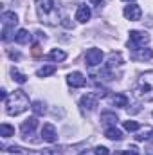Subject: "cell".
<instances>
[{
    "label": "cell",
    "mask_w": 153,
    "mask_h": 155,
    "mask_svg": "<svg viewBox=\"0 0 153 155\" xmlns=\"http://www.w3.org/2000/svg\"><path fill=\"white\" fill-rule=\"evenodd\" d=\"M36 13L41 24L58 25L61 20V5L60 0H36Z\"/></svg>",
    "instance_id": "1"
},
{
    "label": "cell",
    "mask_w": 153,
    "mask_h": 155,
    "mask_svg": "<svg viewBox=\"0 0 153 155\" xmlns=\"http://www.w3.org/2000/svg\"><path fill=\"white\" fill-rule=\"evenodd\" d=\"M5 103V112L9 116H20L29 108V96L24 90H15L11 96H7Z\"/></svg>",
    "instance_id": "2"
},
{
    "label": "cell",
    "mask_w": 153,
    "mask_h": 155,
    "mask_svg": "<svg viewBox=\"0 0 153 155\" xmlns=\"http://www.w3.org/2000/svg\"><path fill=\"white\" fill-rule=\"evenodd\" d=\"M133 92L139 99H144V101L153 99V71H146L144 74H141Z\"/></svg>",
    "instance_id": "3"
},
{
    "label": "cell",
    "mask_w": 153,
    "mask_h": 155,
    "mask_svg": "<svg viewBox=\"0 0 153 155\" xmlns=\"http://www.w3.org/2000/svg\"><path fill=\"white\" fill-rule=\"evenodd\" d=\"M18 25V16L13 11H4L2 13V40L7 41L11 35H15V27Z\"/></svg>",
    "instance_id": "4"
},
{
    "label": "cell",
    "mask_w": 153,
    "mask_h": 155,
    "mask_svg": "<svg viewBox=\"0 0 153 155\" xmlns=\"http://www.w3.org/2000/svg\"><path fill=\"white\" fill-rule=\"evenodd\" d=\"M146 43H150V35L146 31H130V38H128V47H132L133 51L142 49Z\"/></svg>",
    "instance_id": "5"
},
{
    "label": "cell",
    "mask_w": 153,
    "mask_h": 155,
    "mask_svg": "<svg viewBox=\"0 0 153 155\" xmlns=\"http://www.w3.org/2000/svg\"><path fill=\"white\" fill-rule=\"evenodd\" d=\"M101 61H103V51H101V49L92 47V49L86 51V54H85V63H86L88 67L101 65Z\"/></svg>",
    "instance_id": "6"
},
{
    "label": "cell",
    "mask_w": 153,
    "mask_h": 155,
    "mask_svg": "<svg viewBox=\"0 0 153 155\" xmlns=\"http://www.w3.org/2000/svg\"><path fill=\"white\" fill-rule=\"evenodd\" d=\"M41 139L45 143H50V144L58 141V132H56V128H54L52 123H45L41 126Z\"/></svg>",
    "instance_id": "7"
},
{
    "label": "cell",
    "mask_w": 153,
    "mask_h": 155,
    "mask_svg": "<svg viewBox=\"0 0 153 155\" xmlns=\"http://www.w3.org/2000/svg\"><path fill=\"white\" fill-rule=\"evenodd\" d=\"M122 13H124V16H126L130 22H139L141 16H142V9H141V5H137V4H128Z\"/></svg>",
    "instance_id": "8"
},
{
    "label": "cell",
    "mask_w": 153,
    "mask_h": 155,
    "mask_svg": "<svg viewBox=\"0 0 153 155\" xmlns=\"http://www.w3.org/2000/svg\"><path fill=\"white\" fill-rule=\"evenodd\" d=\"M97 96L96 94H92V92H88V94H85L83 97H81V101H79V107L83 108V110H86V112H92V110H96V107H97Z\"/></svg>",
    "instance_id": "9"
},
{
    "label": "cell",
    "mask_w": 153,
    "mask_h": 155,
    "mask_svg": "<svg viewBox=\"0 0 153 155\" xmlns=\"http://www.w3.org/2000/svg\"><path fill=\"white\" fill-rule=\"evenodd\" d=\"M67 83H69L72 88H81V87H85V83H86V78L83 76L81 72L74 71V72H70V74L67 76Z\"/></svg>",
    "instance_id": "10"
},
{
    "label": "cell",
    "mask_w": 153,
    "mask_h": 155,
    "mask_svg": "<svg viewBox=\"0 0 153 155\" xmlns=\"http://www.w3.org/2000/svg\"><path fill=\"white\" fill-rule=\"evenodd\" d=\"M36 126H38V119H36V116H34V117L25 119V121L22 123L20 130H22V134H24V135H29V134H33V132L36 130Z\"/></svg>",
    "instance_id": "11"
},
{
    "label": "cell",
    "mask_w": 153,
    "mask_h": 155,
    "mask_svg": "<svg viewBox=\"0 0 153 155\" xmlns=\"http://www.w3.org/2000/svg\"><path fill=\"white\" fill-rule=\"evenodd\" d=\"M90 16H92V11H90V7L88 5H79L76 11V20L77 22H81V24H86L88 20H90Z\"/></svg>",
    "instance_id": "12"
},
{
    "label": "cell",
    "mask_w": 153,
    "mask_h": 155,
    "mask_svg": "<svg viewBox=\"0 0 153 155\" xmlns=\"http://www.w3.org/2000/svg\"><path fill=\"white\" fill-rule=\"evenodd\" d=\"M15 41L20 43V45L29 43V41H31V35H29V31H27V29H18L16 35H15Z\"/></svg>",
    "instance_id": "13"
},
{
    "label": "cell",
    "mask_w": 153,
    "mask_h": 155,
    "mask_svg": "<svg viewBox=\"0 0 153 155\" xmlns=\"http://www.w3.org/2000/svg\"><path fill=\"white\" fill-rule=\"evenodd\" d=\"M92 78L99 83V81H110L112 79V72H110V69L108 67H105V69H101L99 72H92Z\"/></svg>",
    "instance_id": "14"
},
{
    "label": "cell",
    "mask_w": 153,
    "mask_h": 155,
    "mask_svg": "<svg viewBox=\"0 0 153 155\" xmlns=\"http://www.w3.org/2000/svg\"><path fill=\"white\" fill-rule=\"evenodd\" d=\"M151 135H153V128L151 126H144V128H139V130H137L135 139H137V141H148Z\"/></svg>",
    "instance_id": "15"
},
{
    "label": "cell",
    "mask_w": 153,
    "mask_h": 155,
    "mask_svg": "<svg viewBox=\"0 0 153 155\" xmlns=\"http://www.w3.org/2000/svg\"><path fill=\"white\" fill-rule=\"evenodd\" d=\"M65 58H67V52L61 51V49H52L47 54V60H52V61H63Z\"/></svg>",
    "instance_id": "16"
},
{
    "label": "cell",
    "mask_w": 153,
    "mask_h": 155,
    "mask_svg": "<svg viewBox=\"0 0 153 155\" xmlns=\"http://www.w3.org/2000/svg\"><path fill=\"white\" fill-rule=\"evenodd\" d=\"M105 135H106L110 141H121V139H122V132H121V130H117L115 126L106 128V130H105Z\"/></svg>",
    "instance_id": "17"
},
{
    "label": "cell",
    "mask_w": 153,
    "mask_h": 155,
    "mask_svg": "<svg viewBox=\"0 0 153 155\" xmlns=\"http://www.w3.org/2000/svg\"><path fill=\"white\" fill-rule=\"evenodd\" d=\"M122 63V56L119 54V52H112L110 56H108V63H106V67L108 69H114V67H119Z\"/></svg>",
    "instance_id": "18"
},
{
    "label": "cell",
    "mask_w": 153,
    "mask_h": 155,
    "mask_svg": "<svg viewBox=\"0 0 153 155\" xmlns=\"http://www.w3.org/2000/svg\"><path fill=\"white\" fill-rule=\"evenodd\" d=\"M56 72V67L54 65H43L36 71V76L38 78H47V76H52Z\"/></svg>",
    "instance_id": "19"
},
{
    "label": "cell",
    "mask_w": 153,
    "mask_h": 155,
    "mask_svg": "<svg viewBox=\"0 0 153 155\" xmlns=\"http://www.w3.org/2000/svg\"><path fill=\"white\" fill-rule=\"evenodd\" d=\"M153 58V51L151 49H139L133 54V60H151Z\"/></svg>",
    "instance_id": "20"
},
{
    "label": "cell",
    "mask_w": 153,
    "mask_h": 155,
    "mask_svg": "<svg viewBox=\"0 0 153 155\" xmlns=\"http://www.w3.org/2000/svg\"><path fill=\"white\" fill-rule=\"evenodd\" d=\"M0 135H2L4 139H7V137L15 135V128H13L11 124H7V123H2V124H0Z\"/></svg>",
    "instance_id": "21"
},
{
    "label": "cell",
    "mask_w": 153,
    "mask_h": 155,
    "mask_svg": "<svg viewBox=\"0 0 153 155\" xmlns=\"http://www.w3.org/2000/svg\"><path fill=\"white\" fill-rule=\"evenodd\" d=\"M112 103H114L115 107H128V97L124 94H115L114 97H112Z\"/></svg>",
    "instance_id": "22"
},
{
    "label": "cell",
    "mask_w": 153,
    "mask_h": 155,
    "mask_svg": "<svg viewBox=\"0 0 153 155\" xmlns=\"http://www.w3.org/2000/svg\"><path fill=\"white\" fill-rule=\"evenodd\" d=\"M101 121L106 123V124H115L119 119H117V116H115L114 112H103L101 114Z\"/></svg>",
    "instance_id": "23"
},
{
    "label": "cell",
    "mask_w": 153,
    "mask_h": 155,
    "mask_svg": "<svg viewBox=\"0 0 153 155\" xmlns=\"http://www.w3.org/2000/svg\"><path fill=\"white\" fill-rule=\"evenodd\" d=\"M31 108H33L34 116H43V114H45V110H47V108H45V103H43V101H34Z\"/></svg>",
    "instance_id": "24"
},
{
    "label": "cell",
    "mask_w": 153,
    "mask_h": 155,
    "mask_svg": "<svg viewBox=\"0 0 153 155\" xmlns=\"http://www.w3.org/2000/svg\"><path fill=\"white\" fill-rule=\"evenodd\" d=\"M13 79H15L16 83H20V85H24V83L27 81V76H25L24 72H20L18 69H15V71H13Z\"/></svg>",
    "instance_id": "25"
},
{
    "label": "cell",
    "mask_w": 153,
    "mask_h": 155,
    "mask_svg": "<svg viewBox=\"0 0 153 155\" xmlns=\"http://www.w3.org/2000/svg\"><path fill=\"white\" fill-rule=\"evenodd\" d=\"M141 126H139V123H135V121H124V130H128V132H137Z\"/></svg>",
    "instance_id": "26"
},
{
    "label": "cell",
    "mask_w": 153,
    "mask_h": 155,
    "mask_svg": "<svg viewBox=\"0 0 153 155\" xmlns=\"http://www.w3.org/2000/svg\"><path fill=\"white\" fill-rule=\"evenodd\" d=\"M96 155H110V150L106 146H96Z\"/></svg>",
    "instance_id": "27"
},
{
    "label": "cell",
    "mask_w": 153,
    "mask_h": 155,
    "mask_svg": "<svg viewBox=\"0 0 153 155\" xmlns=\"http://www.w3.org/2000/svg\"><path fill=\"white\" fill-rule=\"evenodd\" d=\"M122 155H139V148H137V146H130V148L124 150Z\"/></svg>",
    "instance_id": "28"
},
{
    "label": "cell",
    "mask_w": 153,
    "mask_h": 155,
    "mask_svg": "<svg viewBox=\"0 0 153 155\" xmlns=\"http://www.w3.org/2000/svg\"><path fill=\"white\" fill-rule=\"evenodd\" d=\"M0 97H2V101H5V99H7V92H5L4 88L0 90Z\"/></svg>",
    "instance_id": "29"
},
{
    "label": "cell",
    "mask_w": 153,
    "mask_h": 155,
    "mask_svg": "<svg viewBox=\"0 0 153 155\" xmlns=\"http://www.w3.org/2000/svg\"><path fill=\"white\" fill-rule=\"evenodd\" d=\"M33 54H34V56L40 54V45H34V47H33Z\"/></svg>",
    "instance_id": "30"
},
{
    "label": "cell",
    "mask_w": 153,
    "mask_h": 155,
    "mask_svg": "<svg viewBox=\"0 0 153 155\" xmlns=\"http://www.w3.org/2000/svg\"><path fill=\"white\" fill-rule=\"evenodd\" d=\"M101 2H103V0H90V4H94V5H99Z\"/></svg>",
    "instance_id": "31"
},
{
    "label": "cell",
    "mask_w": 153,
    "mask_h": 155,
    "mask_svg": "<svg viewBox=\"0 0 153 155\" xmlns=\"http://www.w3.org/2000/svg\"><path fill=\"white\" fill-rule=\"evenodd\" d=\"M124 2H133V0H124Z\"/></svg>",
    "instance_id": "32"
},
{
    "label": "cell",
    "mask_w": 153,
    "mask_h": 155,
    "mask_svg": "<svg viewBox=\"0 0 153 155\" xmlns=\"http://www.w3.org/2000/svg\"><path fill=\"white\" fill-rule=\"evenodd\" d=\"M81 155H88V153H81Z\"/></svg>",
    "instance_id": "33"
}]
</instances>
